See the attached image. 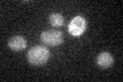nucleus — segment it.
<instances>
[{
	"instance_id": "4",
	"label": "nucleus",
	"mask_w": 123,
	"mask_h": 82,
	"mask_svg": "<svg viewBox=\"0 0 123 82\" xmlns=\"http://www.w3.org/2000/svg\"><path fill=\"white\" fill-rule=\"evenodd\" d=\"M8 46L14 51H20L27 47V40L21 35H14L8 40Z\"/></svg>"
},
{
	"instance_id": "6",
	"label": "nucleus",
	"mask_w": 123,
	"mask_h": 82,
	"mask_svg": "<svg viewBox=\"0 0 123 82\" xmlns=\"http://www.w3.org/2000/svg\"><path fill=\"white\" fill-rule=\"evenodd\" d=\"M49 22L53 27H61L64 25V17L61 13H51L49 15Z\"/></svg>"
},
{
	"instance_id": "3",
	"label": "nucleus",
	"mask_w": 123,
	"mask_h": 82,
	"mask_svg": "<svg viewBox=\"0 0 123 82\" xmlns=\"http://www.w3.org/2000/svg\"><path fill=\"white\" fill-rule=\"evenodd\" d=\"M87 27V22L81 15H76L72 19L68 27L69 33L73 36H80L84 33V31L86 30Z\"/></svg>"
},
{
	"instance_id": "5",
	"label": "nucleus",
	"mask_w": 123,
	"mask_h": 82,
	"mask_svg": "<svg viewBox=\"0 0 123 82\" xmlns=\"http://www.w3.org/2000/svg\"><path fill=\"white\" fill-rule=\"evenodd\" d=\"M114 63V57L110 52H102L97 57V65L99 68L107 69L111 67Z\"/></svg>"
},
{
	"instance_id": "2",
	"label": "nucleus",
	"mask_w": 123,
	"mask_h": 82,
	"mask_svg": "<svg viewBox=\"0 0 123 82\" xmlns=\"http://www.w3.org/2000/svg\"><path fill=\"white\" fill-rule=\"evenodd\" d=\"M41 41L48 46H59L63 43L64 36L61 31L57 30H46L41 33Z\"/></svg>"
},
{
	"instance_id": "1",
	"label": "nucleus",
	"mask_w": 123,
	"mask_h": 82,
	"mask_svg": "<svg viewBox=\"0 0 123 82\" xmlns=\"http://www.w3.org/2000/svg\"><path fill=\"white\" fill-rule=\"evenodd\" d=\"M49 58V50L42 45L33 46L27 53V60L33 66H42Z\"/></svg>"
}]
</instances>
